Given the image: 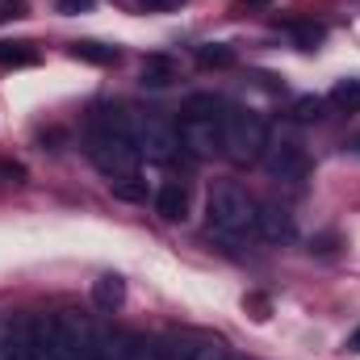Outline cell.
<instances>
[{
    "label": "cell",
    "mask_w": 360,
    "mask_h": 360,
    "mask_svg": "<svg viewBox=\"0 0 360 360\" xmlns=\"http://www.w3.org/2000/svg\"><path fill=\"white\" fill-rule=\"evenodd\" d=\"M72 55H76L80 63H96V68L117 63V46H105V42H76V46H72Z\"/></svg>",
    "instance_id": "16"
},
{
    "label": "cell",
    "mask_w": 360,
    "mask_h": 360,
    "mask_svg": "<svg viewBox=\"0 0 360 360\" xmlns=\"http://www.w3.org/2000/svg\"><path fill=\"white\" fill-rule=\"evenodd\" d=\"M260 160H264V168H269L276 180H302L306 176V168H310L306 147H302L297 134H289V130H276V134H272Z\"/></svg>",
    "instance_id": "6"
},
{
    "label": "cell",
    "mask_w": 360,
    "mask_h": 360,
    "mask_svg": "<svg viewBox=\"0 0 360 360\" xmlns=\"http://www.w3.org/2000/svg\"><path fill=\"white\" fill-rule=\"evenodd\" d=\"M25 17V0H0V21H17Z\"/></svg>",
    "instance_id": "23"
},
{
    "label": "cell",
    "mask_w": 360,
    "mask_h": 360,
    "mask_svg": "<svg viewBox=\"0 0 360 360\" xmlns=\"http://www.w3.org/2000/svg\"><path fill=\"white\" fill-rule=\"evenodd\" d=\"M109 335L84 314H34V360H105Z\"/></svg>",
    "instance_id": "1"
},
{
    "label": "cell",
    "mask_w": 360,
    "mask_h": 360,
    "mask_svg": "<svg viewBox=\"0 0 360 360\" xmlns=\"http://www.w3.org/2000/svg\"><path fill=\"white\" fill-rule=\"evenodd\" d=\"M92 302H96V310H117V306L126 302V281H122L117 272L96 276V281H92Z\"/></svg>",
    "instance_id": "13"
},
{
    "label": "cell",
    "mask_w": 360,
    "mask_h": 360,
    "mask_svg": "<svg viewBox=\"0 0 360 360\" xmlns=\"http://www.w3.org/2000/svg\"><path fill=\"white\" fill-rule=\"evenodd\" d=\"M256 235H264L272 243H285V239H293V214L285 210V205H256Z\"/></svg>",
    "instance_id": "11"
},
{
    "label": "cell",
    "mask_w": 360,
    "mask_h": 360,
    "mask_svg": "<svg viewBox=\"0 0 360 360\" xmlns=\"http://www.w3.org/2000/svg\"><path fill=\"white\" fill-rule=\"evenodd\" d=\"M348 352H360V327L348 335Z\"/></svg>",
    "instance_id": "26"
},
{
    "label": "cell",
    "mask_w": 360,
    "mask_h": 360,
    "mask_svg": "<svg viewBox=\"0 0 360 360\" xmlns=\"http://www.w3.org/2000/svg\"><path fill=\"white\" fill-rule=\"evenodd\" d=\"M130 134H134L139 155L151 160V164H168V160L180 151L176 130H172L160 113H134V117H130Z\"/></svg>",
    "instance_id": "5"
},
{
    "label": "cell",
    "mask_w": 360,
    "mask_h": 360,
    "mask_svg": "<svg viewBox=\"0 0 360 360\" xmlns=\"http://www.w3.org/2000/svg\"><path fill=\"white\" fill-rule=\"evenodd\" d=\"M164 360H226V348L210 335H180L164 348Z\"/></svg>",
    "instance_id": "10"
},
{
    "label": "cell",
    "mask_w": 360,
    "mask_h": 360,
    "mask_svg": "<svg viewBox=\"0 0 360 360\" xmlns=\"http://www.w3.org/2000/svg\"><path fill=\"white\" fill-rule=\"evenodd\" d=\"M89 155L109 180L139 172V160H143V155H139V147H134L130 117H117L113 109H101L89 126Z\"/></svg>",
    "instance_id": "2"
},
{
    "label": "cell",
    "mask_w": 360,
    "mask_h": 360,
    "mask_svg": "<svg viewBox=\"0 0 360 360\" xmlns=\"http://www.w3.org/2000/svg\"><path fill=\"white\" fill-rule=\"evenodd\" d=\"M205 117H222L218 96H214V92H193V96H184V105H180V122H205Z\"/></svg>",
    "instance_id": "14"
},
{
    "label": "cell",
    "mask_w": 360,
    "mask_h": 360,
    "mask_svg": "<svg viewBox=\"0 0 360 360\" xmlns=\"http://www.w3.org/2000/svg\"><path fill=\"white\" fill-rule=\"evenodd\" d=\"M205 218L218 235L239 239V235H256V201L239 188V184H214L210 201H205Z\"/></svg>",
    "instance_id": "3"
},
{
    "label": "cell",
    "mask_w": 360,
    "mask_h": 360,
    "mask_svg": "<svg viewBox=\"0 0 360 360\" xmlns=\"http://www.w3.org/2000/svg\"><path fill=\"white\" fill-rule=\"evenodd\" d=\"M180 143L197 155L210 160L222 151V117H205V122H180Z\"/></svg>",
    "instance_id": "8"
},
{
    "label": "cell",
    "mask_w": 360,
    "mask_h": 360,
    "mask_svg": "<svg viewBox=\"0 0 360 360\" xmlns=\"http://www.w3.org/2000/svg\"><path fill=\"white\" fill-rule=\"evenodd\" d=\"M243 8H264V4H272V0H239Z\"/></svg>",
    "instance_id": "27"
},
{
    "label": "cell",
    "mask_w": 360,
    "mask_h": 360,
    "mask_svg": "<svg viewBox=\"0 0 360 360\" xmlns=\"http://www.w3.org/2000/svg\"><path fill=\"white\" fill-rule=\"evenodd\" d=\"M293 117H297V122H319V117H323V101H319V96H302V101L293 105Z\"/></svg>",
    "instance_id": "22"
},
{
    "label": "cell",
    "mask_w": 360,
    "mask_h": 360,
    "mask_svg": "<svg viewBox=\"0 0 360 360\" xmlns=\"http://www.w3.org/2000/svg\"><path fill=\"white\" fill-rule=\"evenodd\" d=\"M139 4H147V8H176L180 0H139Z\"/></svg>",
    "instance_id": "25"
},
{
    "label": "cell",
    "mask_w": 360,
    "mask_h": 360,
    "mask_svg": "<svg viewBox=\"0 0 360 360\" xmlns=\"http://www.w3.org/2000/svg\"><path fill=\"white\" fill-rule=\"evenodd\" d=\"M335 109H348V113H356L360 109V80H340L335 89H331V96H327Z\"/></svg>",
    "instance_id": "20"
},
{
    "label": "cell",
    "mask_w": 360,
    "mask_h": 360,
    "mask_svg": "<svg viewBox=\"0 0 360 360\" xmlns=\"http://www.w3.org/2000/svg\"><path fill=\"white\" fill-rule=\"evenodd\" d=\"M0 63L4 68H34L38 63V51L30 42H0Z\"/></svg>",
    "instance_id": "18"
},
{
    "label": "cell",
    "mask_w": 360,
    "mask_h": 360,
    "mask_svg": "<svg viewBox=\"0 0 360 360\" xmlns=\"http://www.w3.org/2000/svg\"><path fill=\"white\" fill-rule=\"evenodd\" d=\"M109 188H113V197H122V201H147V180L139 176V172L109 180Z\"/></svg>",
    "instance_id": "19"
},
{
    "label": "cell",
    "mask_w": 360,
    "mask_h": 360,
    "mask_svg": "<svg viewBox=\"0 0 360 360\" xmlns=\"http://www.w3.org/2000/svg\"><path fill=\"white\" fill-rule=\"evenodd\" d=\"M0 360H34V314L0 319Z\"/></svg>",
    "instance_id": "7"
},
{
    "label": "cell",
    "mask_w": 360,
    "mask_h": 360,
    "mask_svg": "<svg viewBox=\"0 0 360 360\" xmlns=\"http://www.w3.org/2000/svg\"><path fill=\"white\" fill-rule=\"evenodd\" d=\"M176 80V63L168 59V55H147V63H143V84L147 89H168Z\"/></svg>",
    "instance_id": "15"
},
{
    "label": "cell",
    "mask_w": 360,
    "mask_h": 360,
    "mask_svg": "<svg viewBox=\"0 0 360 360\" xmlns=\"http://www.w3.org/2000/svg\"><path fill=\"white\" fill-rule=\"evenodd\" d=\"M269 147V126L256 109H226L222 113V155L231 164H256Z\"/></svg>",
    "instance_id": "4"
},
{
    "label": "cell",
    "mask_w": 360,
    "mask_h": 360,
    "mask_svg": "<svg viewBox=\"0 0 360 360\" xmlns=\"http://www.w3.org/2000/svg\"><path fill=\"white\" fill-rule=\"evenodd\" d=\"M92 4H96V0H59L55 8H59L63 17H76V13H89Z\"/></svg>",
    "instance_id": "24"
},
{
    "label": "cell",
    "mask_w": 360,
    "mask_h": 360,
    "mask_svg": "<svg viewBox=\"0 0 360 360\" xmlns=\"http://www.w3.org/2000/svg\"><path fill=\"white\" fill-rule=\"evenodd\" d=\"M289 34H293V42H297L302 51H319L323 38H327V30H323L319 21H289Z\"/></svg>",
    "instance_id": "17"
},
{
    "label": "cell",
    "mask_w": 360,
    "mask_h": 360,
    "mask_svg": "<svg viewBox=\"0 0 360 360\" xmlns=\"http://www.w3.org/2000/svg\"><path fill=\"white\" fill-rule=\"evenodd\" d=\"M155 214L168 218V222H184V218H188V184L164 180L160 193H155Z\"/></svg>",
    "instance_id": "12"
},
{
    "label": "cell",
    "mask_w": 360,
    "mask_h": 360,
    "mask_svg": "<svg viewBox=\"0 0 360 360\" xmlns=\"http://www.w3.org/2000/svg\"><path fill=\"white\" fill-rule=\"evenodd\" d=\"M197 63H201V68H231V63H235V51L222 46V42H210V46L197 51Z\"/></svg>",
    "instance_id": "21"
},
{
    "label": "cell",
    "mask_w": 360,
    "mask_h": 360,
    "mask_svg": "<svg viewBox=\"0 0 360 360\" xmlns=\"http://www.w3.org/2000/svg\"><path fill=\"white\" fill-rule=\"evenodd\" d=\"M352 147H356V151H360V134H356V143H352Z\"/></svg>",
    "instance_id": "28"
},
{
    "label": "cell",
    "mask_w": 360,
    "mask_h": 360,
    "mask_svg": "<svg viewBox=\"0 0 360 360\" xmlns=\"http://www.w3.org/2000/svg\"><path fill=\"white\" fill-rule=\"evenodd\" d=\"M105 360H164V344H155L143 331H126V335H113L109 340Z\"/></svg>",
    "instance_id": "9"
}]
</instances>
